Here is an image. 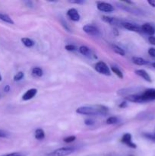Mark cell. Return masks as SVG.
I'll list each match as a JSON object with an SVG mask.
<instances>
[{
  "mask_svg": "<svg viewBox=\"0 0 155 156\" xmlns=\"http://www.w3.org/2000/svg\"><path fill=\"white\" fill-rule=\"evenodd\" d=\"M122 27H123L124 28L127 29V30H130V31L137 32V33L142 32L141 31V26H138V25H137V24H133V23L124 22V21H123L122 24Z\"/></svg>",
  "mask_w": 155,
  "mask_h": 156,
  "instance_id": "obj_9",
  "label": "cell"
},
{
  "mask_svg": "<svg viewBox=\"0 0 155 156\" xmlns=\"http://www.w3.org/2000/svg\"><path fill=\"white\" fill-rule=\"evenodd\" d=\"M74 151H75V149L74 148L62 147L50 152V153L47 154L46 156H68L72 154Z\"/></svg>",
  "mask_w": 155,
  "mask_h": 156,
  "instance_id": "obj_2",
  "label": "cell"
},
{
  "mask_svg": "<svg viewBox=\"0 0 155 156\" xmlns=\"http://www.w3.org/2000/svg\"><path fill=\"white\" fill-rule=\"evenodd\" d=\"M109 109L103 105H96V106H84L80 107L76 110V112L79 114L88 116L102 115L107 114Z\"/></svg>",
  "mask_w": 155,
  "mask_h": 156,
  "instance_id": "obj_1",
  "label": "cell"
},
{
  "mask_svg": "<svg viewBox=\"0 0 155 156\" xmlns=\"http://www.w3.org/2000/svg\"><path fill=\"white\" fill-rule=\"evenodd\" d=\"M102 20L105 22L108 23V24H111V25H115V26H122L123 21H120V20L117 19V18H112V17H108V16H103L102 17Z\"/></svg>",
  "mask_w": 155,
  "mask_h": 156,
  "instance_id": "obj_10",
  "label": "cell"
},
{
  "mask_svg": "<svg viewBox=\"0 0 155 156\" xmlns=\"http://www.w3.org/2000/svg\"><path fill=\"white\" fill-rule=\"evenodd\" d=\"M135 73L136 75H138V76L142 78L143 79L146 81L147 82H151V78H150V75L147 73L144 69H137L135 71Z\"/></svg>",
  "mask_w": 155,
  "mask_h": 156,
  "instance_id": "obj_13",
  "label": "cell"
},
{
  "mask_svg": "<svg viewBox=\"0 0 155 156\" xmlns=\"http://www.w3.org/2000/svg\"><path fill=\"white\" fill-rule=\"evenodd\" d=\"M4 156H25L23 153L21 152H12V153L7 154V155Z\"/></svg>",
  "mask_w": 155,
  "mask_h": 156,
  "instance_id": "obj_29",
  "label": "cell"
},
{
  "mask_svg": "<svg viewBox=\"0 0 155 156\" xmlns=\"http://www.w3.org/2000/svg\"><path fill=\"white\" fill-rule=\"evenodd\" d=\"M94 120H92V119H86V120H84V123L86 125H88V126H92V125L94 124Z\"/></svg>",
  "mask_w": 155,
  "mask_h": 156,
  "instance_id": "obj_28",
  "label": "cell"
},
{
  "mask_svg": "<svg viewBox=\"0 0 155 156\" xmlns=\"http://www.w3.org/2000/svg\"><path fill=\"white\" fill-rule=\"evenodd\" d=\"M140 95H141V98L142 100V103L155 101V88H148V89H146Z\"/></svg>",
  "mask_w": 155,
  "mask_h": 156,
  "instance_id": "obj_3",
  "label": "cell"
},
{
  "mask_svg": "<svg viewBox=\"0 0 155 156\" xmlns=\"http://www.w3.org/2000/svg\"><path fill=\"white\" fill-rule=\"evenodd\" d=\"M132 62L137 66H144L148 64V62L147 60L141 57H138V56H134V57H132Z\"/></svg>",
  "mask_w": 155,
  "mask_h": 156,
  "instance_id": "obj_15",
  "label": "cell"
},
{
  "mask_svg": "<svg viewBox=\"0 0 155 156\" xmlns=\"http://www.w3.org/2000/svg\"><path fill=\"white\" fill-rule=\"evenodd\" d=\"M21 42L22 44L25 46L26 47H32L35 45V42L32 39L27 37H23L21 38Z\"/></svg>",
  "mask_w": 155,
  "mask_h": 156,
  "instance_id": "obj_17",
  "label": "cell"
},
{
  "mask_svg": "<svg viewBox=\"0 0 155 156\" xmlns=\"http://www.w3.org/2000/svg\"><path fill=\"white\" fill-rule=\"evenodd\" d=\"M67 15L73 21H78L81 18L78 12L75 9H70L67 12Z\"/></svg>",
  "mask_w": 155,
  "mask_h": 156,
  "instance_id": "obj_11",
  "label": "cell"
},
{
  "mask_svg": "<svg viewBox=\"0 0 155 156\" xmlns=\"http://www.w3.org/2000/svg\"><path fill=\"white\" fill-rule=\"evenodd\" d=\"M119 122V119L116 117H110L106 120V123L109 125L115 124Z\"/></svg>",
  "mask_w": 155,
  "mask_h": 156,
  "instance_id": "obj_24",
  "label": "cell"
},
{
  "mask_svg": "<svg viewBox=\"0 0 155 156\" xmlns=\"http://www.w3.org/2000/svg\"><path fill=\"white\" fill-rule=\"evenodd\" d=\"M76 140V137L74 136H70L66 137V138L64 139V142L66 143H71L72 142H74Z\"/></svg>",
  "mask_w": 155,
  "mask_h": 156,
  "instance_id": "obj_26",
  "label": "cell"
},
{
  "mask_svg": "<svg viewBox=\"0 0 155 156\" xmlns=\"http://www.w3.org/2000/svg\"><path fill=\"white\" fill-rule=\"evenodd\" d=\"M35 138L38 140H42L45 138V133L42 129H37L35 131Z\"/></svg>",
  "mask_w": 155,
  "mask_h": 156,
  "instance_id": "obj_19",
  "label": "cell"
},
{
  "mask_svg": "<svg viewBox=\"0 0 155 156\" xmlns=\"http://www.w3.org/2000/svg\"><path fill=\"white\" fill-rule=\"evenodd\" d=\"M97 8L100 12H112L114 11V7L111 4L105 2H97Z\"/></svg>",
  "mask_w": 155,
  "mask_h": 156,
  "instance_id": "obj_6",
  "label": "cell"
},
{
  "mask_svg": "<svg viewBox=\"0 0 155 156\" xmlns=\"http://www.w3.org/2000/svg\"><path fill=\"white\" fill-rule=\"evenodd\" d=\"M141 31L147 34L149 36H153L155 34V26L150 23H144L141 26Z\"/></svg>",
  "mask_w": 155,
  "mask_h": 156,
  "instance_id": "obj_8",
  "label": "cell"
},
{
  "mask_svg": "<svg viewBox=\"0 0 155 156\" xmlns=\"http://www.w3.org/2000/svg\"><path fill=\"white\" fill-rule=\"evenodd\" d=\"M152 66H153V68L155 69V62H153V63H152Z\"/></svg>",
  "mask_w": 155,
  "mask_h": 156,
  "instance_id": "obj_37",
  "label": "cell"
},
{
  "mask_svg": "<svg viewBox=\"0 0 155 156\" xmlns=\"http://www.w3.org/2000/svg\"><path fill=\"white\" fill-rule=\"evenodd\" d=\"M129 156H133V155H129Z\"/></svg>",
  "mask_w": 155,
  "mask_h": 156,
  "instance_id": "obj_39",
  "label": "cell"
},
{
  "mask_svg": "<svg viewBox=\"0 0 155 156\" xmlns=\"http://www.w3.org/2000/svg\"><path fill=\"white\" fill-rule=\"evenodd\" d=\"M71 3H74V4H83L84 2V1H70Z\"/></svg>",
  "mask_w": 155,
  "mask_h": 156,
  "instance_id": "obj_34",
  "label": "cell"
},
{
  "mask_svg": "<svg viewBox=\"0 0 155 156\" xmlns=\"http://www.w3.org/2000/svg\"><path fill=\"white\" fill-rule=\"evenodd\" d=\"M32 74L36 77H41L43 74V72L42 69H40V67H34L32 69Z\"/></svg>",
  "mask_w": 155,
  "mask_h": 156,
  "instance_id": "obj_20",
  "label": "cell"
},
{
  "mask_svg": "<svg viewBox=\"0 0 155 156\" xmlns=\"http://www.w3.org/2000/svg\"><path fill=\"white\" fill-rule=\"evenodd\" d=\"M37 93V90L36 88H30V89L27 90L24 95L22 96V100L23 101H29L30 99L33 98Z\"/></svg>",
  "mask_w": 155,
  "mask_h": 156,
  "instance_id": "obj_12",
  "label": "cell"
},
{
  "mask_svg": "<svg viewBox=\"0 0 155 156\" xmlns=\"http://www.w3.org/2000/svg\"><path fill=\"white\" fill-rule=\"evenodd\" d=\"M10 89H11V88H10V86H9V85H5V88H4V91H5V92H9V91H10Z\"/></svg>",
  "mask_w": 155,
  "mask_h": 156,
  "instance_id": "obj_35",
  "label": "cell"
},
{
  "mask_svg": "<svg viewBox=\"0 0 155 156\" xmlns=\"http://www.w3.org/2000/svg\"><path fill=\"white\" fill-rule=\"evenodd\" d=\"M95 70L100 74L104 75V76H110L111 75L110 69L108 67V66L102 61H100V62L96 63Z\"/></svg>",
  "mask_w": 155,
  "mask_h": 156,
  "instance_id": "obj_4",
  "label": "cell"
},
{
  "mask_svg": "<svg viewBox=\"0 0 155 156\" xmlns=\"http://www.w3.org/2000/svg\"><path fill=\"white\" fill-rule=\"evenodd\" d=\"M148 54L150 55L151 57L155 58V48H153V47H151V48L149 49V50H148Z\"/></svg>",
  "mask_w": 155,
  "mask_h": 156,
  "instance_id": "obj_30",
  "label": "cell"
},
{
  "mask_svg": "<svg viewBox=\"0 0 155 156\" xmlns=\"http://www.w3.org/2000/svg\"><path fill=\"white\" fill-rule=\"evenodd\" d=\"M126 106H127V103H126V101H123L122 103V104H120V105H119V108H126Z\"/></svg>",
  "mask_w": 155,
  "mask_h": 156,
  "instance_id": "obj_36",
  "label": "cell"
},
{
  "mask_svg": "<svg viewBox=\"0 0 155 156\" xmlns=\"http://www.w3.org/2000/svg\"><path fill=\"white\" fill-rule=\"evenodd\" d=\"M147 3H148L150 6L155 8V0H148V1H147Z\"/></svg>",
  "mask_w": 155,
  "mask_h": 156,
  "instance_id": "obj_33",
  "label": "cell"
},
{
  "mask_svg": "<svg viewBox=\"0 0 155 156\" xmlns=\"http://www.w3.org/2000/svg\"><path fill=\"white\" fill-rule=\"evenodd\" d=\"M111 70H112V73H115L119 79H123V73H122V71L119 69L117 68V67L115 66H112L111 67Z\"/></svg>",
  "mask_w": 155,
  "mask_h": 156,
  "instance_id": "obj_22",
  "label": "cell"
},
{
  "mask_svg": "<svg viewBox=\"0 0 155 156\" xmlns=\"http://www.w3.org/2000/svg\"><path fill=\"white\" fill-rule=\"evenodd\" d=\"M2 80V76H1V74H0V82H1Z\"/></svg>",
  "mask_w": 155,
  "mask_h": 156,
  "instance_id": "obj_38",
  "label": "cell"
},
{
  "mask_svg": "<svg viewBox=\"0 0 155 156\" xmlns=\"http://www.w3.org/2000/svg\"><path fill=\"white\" fill-rule=\"evenodd\" d=\"M65 50H68V51H74L76 50V47L74 45H71V44H68L65 47Z\"/></svg>",
  "mask_w": 155,
  "mask_h": 156,
  "instance_id": "obj_27",
  "label": "cell"
},
{
  "mask_svg": "<svg viewBox=\"0 0 155 156\" xmlns=\"http://www.w3.org/2000/svg\"><path fill=\"white\" fill-rule=\"evenodd\" d=\"M8 136V134L5 131L0 129V138H5Z\"/></svg>",
  "mask_w": 155,
  "mask_h": 156,
  "instance_id": "obj_32",
  "label": "cell"
},
{
  "mask_svg": "<svg viewBox=\"0 0 155 156\" xmlns=\"http://www.w3.org/2000/svg\"><path fill=\"white\" fill-rule=\"evenodd\" d=\"M126 100L128 101L134 102V103H142L140 94H130L126 97Z\"/></svg>",
  "mask_w": 155,
  "mask_h": 156,
  "instance_id": "obj_14",
  "label": "cell"
},
{
  "mask_svg": "<svg viewBox=\"0 0 155 156\" xmlns=\"http://www.w3.org/2000/svg\"><path fill=\"white\" fill-rule=\"evenodd\" d=\"M148 41L150 44L155 46V37L154 36H150L148 37Z\"/></svg>",
  "mask_w": 155,
  "mask_h": 156,
  "instance_id": "obj_31",
  "label": "cell"
},
{
  "mask_svg": "<svg viewBox=\"0 0 155 156\" xmlns=\"http://www.w3.org/2000/svg\"><path fill=\"white\" fill-rule=\"evenodd\" d=\"M79 52L84 56H87V57H91L92 56L91 50L88 47H86V46H81L79 47Z\"/></svg>",
  "mask_w": 155,
  "mask_h": 156,
  "instance_id": "obj_16",
  "label": "cell"
},
{
  "mask_svg": "<svg viewBox=\"0 0 155 156\" xmlns=\"http://www.w3.org/2000/svg\"><path fill=\"white\" fill-rule=\"evenodd\" d=\"M83 30L88 35L94 37H98L100 34V30L97 27L91 24H86L83 27Z\"/></svg>",
  "mask_w": 155,
  "mask_h": 156,
  "instance_id": "obj_5",
  "label": "cell"
},
{
  "mask_svg": "<svg viewBox=\"0 0 155 156\" xmlns=\"http://www.w3.org/2000/svg\"><path fill=\"white\" fill-rule=\"evenodd\" d=\"M144 136L150 140V141L155 143V133H144Z\"/></svg>",
  "mask_w": 155,
  "mask_h": 156,
  "instance_id": "obj_25",
  "label": "cell"
},
{
  "mask_svg": "<svg viewBox=\"0 0 155 156\" xmlns=\"http://www.w3.org/2000/svg\"><path fill=\"white\" fill-rule=\"evenodd\" d=\"M120 141H121V143H122L123 144L129 146V148L136 149L137 146L132 141V135H131L130 133H125L124 135L122 136Z\"/></svg>",
  "mask_w": 155,
  "mask_h": 156,
  "instance_id": "obj_7",
  "label": "cell"
},
{
  "mask_svg": "<svg viewBox=\"0 0 155 156\" xmlns=\"http://www.w3.org/2000/svg\"><path fill=\"white\" fill-rule=\"evenodd\" d=\"M112 49H113V51L115 52V53L120 55V56H125V54H126L124 50H123V49H122L120 47H119V46L113 45V46H112Z\"/></svg>",
  "mask_w": 155,
  "mask_h": 156,
  "instance_id": "obj_21",
  "label": "cell"
},
{
  "mask_svg": "<svg viewBox=\"0 0 155 156\" xmlns=\"http://www.w3.org/2000/svg\"><path fill=\"white\" fill-rule=\"evenodd\" d=\"M24 77V73L23 72H18L15 76H14V81L15 82H19V81L22 80Z\"/></svg>",
  "mask_w": 155,
  "mask_h": 156,
  "instance_id": "obj_23",
  "label": "cell"
},
{
  "mask_svg": "<svg viewBox=\"0 0 155 156\" xmlns=\"http://www.w3.org/2000/svg\"><path fill=\"white\" fill-rule=\"evenodd\" d=\"M0 20H2L4 22L8 23V24H14V21L11 18V17H9V15H6V14H3L0 12Z\"/></svg>",
  "mask_w": 155,
  "mask_h": 156,
  "instance_id": "obj_18",
  "label": "cell"
}]
</instances>
